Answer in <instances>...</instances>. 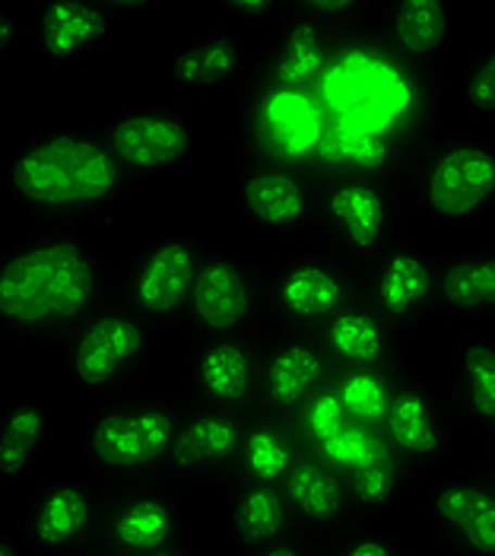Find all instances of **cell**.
I'll list each match as a JSON object with an SVG mask.
<instances>
[{"instance_id": "obj_1", "label": "cell", "mask_w": 495, "mask_h": 556, "mask_svg": "<svg viewBox=\"0 0 495 556\" xmlns=\"http://www.w3.org/2000/svg\"><path fill=\"white\" fill-rule=\"evenodd\" d=\"M315 96L328 122L321 175L404 178L442 134L448 86L439 64L404 58L371 29L337 45Z\"/></svg>"}, {"instance_id": "obj_2", "label": "cell", "mask_w": 495, "mask_h": 556, "mask_svg": "<svg viewBox=\"0 0 495 556\" xmlns=\"http://www.w3.org/2000/svg\"><path fill=\"white\" fill-rule=\"evenodd\" d=\"M118 300V267L74 229L39 226L0 255V334L67 341Z\"/></svg>"}, {"instance_id": "obj_3", "label": "cell", "mask_w": 495, "mask_h": 556, "mask_svg": "<svg viewBox=\"0 0 495 556\" xmlns=\"http://www.w3.org/2000/svg\"><path fill=\"white\" fill-rule=\"evenodd\" d=\"M7 181L23 211L58 229L109 223L134 185L105 137L82 128H41L23 137Z\"/></svg>"}, {"instance_id": "obj_4", "label": "cell", "mask_w": 495, "mask_h": 556, "mask_svg": "<svg viewBox=\"0 0 495 556\" xmlns=\"http://www.w3.org/2000/svg\"><path fill=\"white\" fill-rule=\"evenodd\" d=\"M181 410L185 397L178 391H130L96 401L82 435V455L92 480L105 493L153 483L168 462Z\"/></svg>"}, {"instance_id": "obj_5", "label": "cell", "mask_w": 495, "mask_h": 556, "mask_svg": "<svg viewBox=\"0 0 495 556\" xmlns=\"http://www.w3.org/2000/svg\"><path fill=\"white\" fill-rule=\"evenodd\" d=\"M412 219L477 226L495 214V143L470 130H442L401 178Z\"/></svg>"}, {"instance_id": "obj_6", "label": "cell", "mask_w": 495, "mask_h": 556, "mask_svg": "<svg viewBox=\"0 0 495 556\" xmlns=\"http://www.w3.org/2000/svg\"><path fill=\"white\" fill-rule=\"evenodd\" d=\"M328 143L325 109L315 92L245 84L232 118V147L242 169H289L321 175Z\"/></svg>"}, {"instance_id": "obj_7", "label": "cell", "mask_w": 495, "mask_h": 556, "mask_svg": "<svg viewBox=\"0 0 495 556\" xmlns=\"http://www.w3.org/2000/svg\"><path fill=\"white\" fill-rule=\"evenodd\" d=\"M412 223L401 178L350 172L318 178V223L312 242L353 267L371 264L397 242L412 239Z\"/></svg>"}, {"instance_id": "obj_8", "label": "cell", "mask_w": 495, "mask_h": 556, "mask_svg": "<svg viewBox=\"0 0 495 556\" xmlns=\"http://www.w3.org/2000/svg\"><path fill=\"white\" fill-rule=\"evenodd\" d=\"M261 283L267 331H318L363 293V277L356 267L318 242H299V249L287 255L264 261Z\"/></svg>"}, {"instance_id": "obj_9", "label": "cell", "mask_w": 495, "mask_h": 556, "mask_svg": "<svg viewBox=\"0 0 495 556\" xmlns=\"http://www.w3.org/2000/svg\"><path fill=\"white\" fill-rule=\"evenodd\" d=\"M156 343V328H150L122 302H112L64 341L67 382L96 401L140 391V382L153 369Z\"/></svg>"}, {"instance_id": "obj_10", "label": "cell", "mask_w": 495, "mask_h": 556, "mask_svg": "<svg viewBox=\"0 0 495 556\" xmlns=\"http://www.w3.org/2000/svg\"><path fill=\"white\" fill-rule=\"evenodd\" d=\"M181 331L191 341H261L267 334L261 264L232 249H210L201 261Z\"/></svg>"}, {"instance_id": "obj_11", "label": "cell", "mask_w": 495, "mask_h": 556, "mask_svg": "<svg viewBox=\"0 0 495 556\" xmlns=\"http://www.w3.org/2000/svg\"><path fill=\"white\" fill-rule=\"evenodd\" d=\"M206 249L191 232H168L118 270V300L150 328L181 331Z\"/></svg>"}, {"instance_id": "obj_12", "label": "cell", "mask_w": 495, "mask_h": 556, "mask_svg": "<svg viewBox=\"0 0 495 556\" xmlns=\"http://www.w3.org/2000/svg\"><path fill=\"white\" fill-rule=\"evenodd\" d=\"M454 427L457 417L445 386L407 369L388 410V420L381 427V435L391 455L412 473L419 486L445 465L452 452Z\"/></svg>"}, {"instance_id": "obj_13", "label": "cell", "mask_w": 495, "mask_h": 556, "mask_svg": "<svg viewBox=\"0 0 495 556\" xmlns=\"http://www.w3.org/2000/svg\"><path fill=\"white\" fill-rule=\"evenodd\" d=\"M191 518L175 490L140 483L105 493L96 551L105 556H150L188 544Z\"/></svg>"}, {"instance_id": "obj_14", "label": "cell", "mask_w": 495, "mask_h": 556, "mask_svg": "<svg viewBox=\"0 0 495 556\" xmlns=\"http://www.w3.org/2000/svg\"><path fill=\"white\" fill-rule=\"evenodd\" d=\"M102 137L134 181L172 175L188 166L198 150L191 118L168 102H140L124 109L105 125Z\"/></svg>"}, {"instance_id": "obj_15", "label": "cell", "mask_w": 495, "mask_h": 556, "mask_svg": "<svg viewBox=\"0 0 495 556\" xmlns=\"http://www.w3.org/2000/svg\"><path fill=\"white\" fill-rule=\"evenodd\" d=\"M333 372L315 331L270 328L257 341V410L289 420L333 382Z\"/></svg>"}, {"instance_id": "obj_16", "label": "cell", "mask_w": 495, "mask_h": 556, "mask_svg": "<svg viewBox=\"0 0 495 556\" xmlns=\"http://www.w3.org/2000/svg\"><path fill=\"white\" fill-rule=\"evenodd\" d=\"M105 490L96 480H45L26 509V541L39 556L96 554Z\"/></svg>"}, {"instance_id": "obj_17", "label": "cell", "mask_w": 495, "mask_h": 556, "mask_svg": "<svg viewBox=\"0 0 495 556\" xmlns=\"http://www.w3.org/2000/svg\"><path fill=\"white\" fill-rule=\"evenodd\" d=\"M248 417L251 414H232V410L185 401L168 462L153 483L175 490V493L194 480H219L223 483L236 465Z\"/></svg>"}, {"instance_id": "obj_18", "label": "cell", "mask_w": 495, "mask_h": 556, "mask_svg": "<svg viewBox=\"0 0 495 556\" xmlns=\"http://www.w3.org/2000/svg\"><path fill=\"white\" fill-rule=\"evenodd\" d=\"M422 518L442 556H495V486L477 471L432 480Z\"/></svg>"}, {"instance_id": "obj_19", "label": "cell", "mask_w": 495, "mask_h": 556, "mask_svg": "<svg viewBox=\"0 0 495 556\" xmlns=\"http://www.w3.org/2000/svg\"><path fill=\"white\" fill-rule=\"evenodd\" d=\"M359 300L401 334H412L435 315V255L412 239L397 242L369 264Z\"/></svg>"}, {"instance_id": "obj_20", "label": "cell", "mask_w": 495, "mask_h": 556, "mask_svg": "<svg viewBox=\"0 0 495 556\" xmlns=\"http://www.w3.org/2000/svg\"><path fill=\"white\" fill-rule=\"evenodd\" d=\"M236 211L248 226L287 242H312L318 223V178L289 169H242Z\"/></svg>"}, {"instance_id": "obj_21", "label": "cell", "mask_w": 495, "mask_h": 556, "mask_svg": "<svg viewBox=\"0 0 495 556\" xmlns=\"http://www.w3.org/2000/svg\"><path fill=\"white\" fill-rule=\"evenodd\" d=\"M283 493L292 518V534L321 556L330 554L350 531L363 525L346 480L312 455L299 458V465L283 483Z\"/></svg>"}, {"instance_id": "obj_22", "label": "cell", "mask_w": 495, "mask_h": 556, "mask_svg": "<svg viewBox=\"0 0 495 556\" xmlns=\"http://www.w3.org/2000/svg\"><path fill=\"white\" fill-rule=\"evenodd\" d=\"M178 394L188 404L219 407L232 414L257 410V341L213 338L194 341Z\"/></svg>"}, {"instance_id": "obj_23", "label": "cell", "mask_w": 495, "mask_h": 556, "mask_svg": "<svg viewBox=\"0 0 495 556\" xmlns=\"http://www.w3.org/2000/svg\"><path fill=\"white\" fill-rule=\"evenodd\" d=\"M251 74V51L226 26H210L185 39L165 64V84L185 99L242 92Z\"/></svg>"}, {"instance_id": "obj_24", "label": "cell", "mask_w": 495, "mask_h": 556, "mask_svg": "<svg viewBox=\"0 0 495 556\" xmlns=\"http://www.w3.org/2000/svg\"><path fill=\"white\" fill-rule=\"evenodd\" d=\"M118 13L112 3L96 0H51L33 20V45L45 64L74 67L112 42Z\"/></svg>"}, {"instance_id": "obj_25", "label": "cell", "mask_w": 495, "mask_h": 556, "mask_svg": "<svg viewBox=\"0 0 495 556\" xmlns=\"http://www.w3.org/2000/svg\"><path fill=\"white\" fill-rule=\"evenodd\" d=\"M333 51H337V45L325 39L321 33L287 16V23L277 26L270 39H264L261 48L251 51L248 84L315 92L328 74Z\"/></svg>"}, {"instance_id": "obj_26", "label": "cell", "mask_w": 495, "mask_h": 556, "mask_svg": "<svg viewBox=\"0 0 495 556\" xmlns=\"http://www.w3.org/2000/svg\"><path fill=\"white\" fill-rule=\"evenodd\" d=\"M318 341L330 356L333 369H359V366H407V334L388 325L363 300L340 308L328 325H321Z\"/></svg>"}, {"instance_id": "obj_27", "label": "cell", "mask_w": 495, "mask_h": 556, "mask_svg": "<svg viewBox=\"0 0 495 556\" xmlns=\"http://www.w3.org/2000/svg\"><path fill=\"white\" fill-rule=\"evenodd\" d=\"M435 312L457 325H495V249L435 257Z\"/></svg>"}, {"instance_id": "obj_28", "label": "cell", "mask_w": 495, "mask_h": 556, "mask_svg": "<svg viewBox=\"0 0 495 556\" xmlns=\"http://www.w3.org/2000/svg\"><path fill=\"white\" fill-rule=\"evenodd\" d=\"M454 417L486 445L495 439V334H464L445 382Z\"/></svg>"}, {"instance_id": "obj_29", "label": "cell", "mask_w": 495, "mask_h": 556, "mask_svg": "<svg viewBox=\"0 0 495 556\" xmlns=\"http://www.w3.org/2000/svg\"><path fill=\"white\" fill-rule=\"evenodd\" d=\"M223 521L232 538L236 556L261 551L292 534L287 493L274 483H223Z\"/></svg>"}, {"instance_id": "obj_30", "label": "cell", "mask_w": 495, "mask_h": 556, "mask_svg": "<svg viewBox=\"0 0 495 556\" xmlns=\"http://www.w3.org/2000/svg\"><path fill=\"white\" fill-rule=\"evenodd\" d=\"M457 13L442 0H381L378 33L381 39L419 64H435L452 42Z\"/></svg>"}, {"instance_id": "obj_31", "label": "cell", "mask_w": 495, "mask_h": 556, "mask_svg": "<svg viewBox=\"0 0 495 556\" xmlns=\"http://www.w3.org/2000/svg\"><path fill=\"white\" fill-rule=\"evenodd\" d=\"M302 455H305V448H302V442H299V435H295V429H292L287 417L254 410L248 417L236 465H232V471L223 483L248 480V483L283 486Z\"/></svg>"}, {"instance_id": "obj_32", "label": "cell", "mask_w": 495, "mask_h": 556, "mask_svg": "<svg viewBox=\"0 0 495 556\" xmlns=\"http://www.w3.org/2000/svg\"><path fill=\"white\" fill-rule=\"evenodd\" d=\"M407 366H359V369H337L333 391L346 410V417L359 427L381 429L388 420V410L394 404L397 386L404 379Z\"/></svg>"}, {"instance_id": "obj_33", "label": "cell", "mask_w": 495, "mask_h": 556, "mask_svg": "<svg viewBox=\"0 0 495 556\" xmlns=\"http://www.w3.org/2000/svg\"><path fill=\"white\" fill-rule=\"evenodd\" d=\"M51 439V417L39 404L0 407V480H23L36 471Z\"/></svg>"}, {"instance_id": "obj_34", "label": "cell", "mask_w": 495, "mask_h": 556, "mask_svg": "<svg viewBox=\"0 0 495 556\" xmlns=\"http://www.w3.org/2000/svg\"><path fill=\"white\" fill-rule=\"evenodd\" d=\"M343 480L350 486V496H353L356 513L363 521H375L378 515L391 513L404 496H410L419 486L412 480V473L391 455V448L378 452L371 462H366L353 473H346Z\"/></svg>"}, {"instance_id": "obj_35", "label": "cell", "mask_w": 495, "mask_h": 556, "mask_svg": "<svg viewBox=\"0 0 495 556\" xmlns=\"http://www.w3.org/2000/svg\"><path fill=\"white\" fill-rule=\"evenodd\" d=\"M289 16L340 45L378 29L381 0H292Z\"/></svg>"}, {"instance_id": "obj_36", "label": "cell", "mask_w": 495, "mask_h": 556, "mask_svg": "<svg viewBox=\"0 0 495 556\" xmlns=\"http://www.w3.org/2000/svg\"><path fill=\"white\" fill-rule=\"evenodd\" d=\"M384 448H388V442H384L381 429L359 427V424L350 420L340 432H333L318 452H312V458L325 462L340 477H346V473H353L356 468H363L366 462H371Z\"/></svg>"}, {"instance_id": "obj_37", "label": "cell", "mask_w": 495, "mask_h": 556, "mask_svg": "<svg viewBox=\"0 0 495 556\" xmlns=\"http://www.w3.org/2000/svg\"><path fill=\"white\" fill-rule=\"evenodd\" d=\"M289 424L295 429V435H299L305 455H312V452H318V448L328 442L333 432H340V429L346 427L350 417H346V410H343V404H340L333 386H328L321 388L308 404H302V407L289 417Z\"/></svg>"}, {"instance_id": "obj_38", "label": "cell", "mask_w": 495, "mask_h": 556, "mask_svg": "<svg viewBox=\"0 0 495 556\" xmlns=\"http://www.w3.org/2000/svg\"><path fill=\"white\" fill-rule=\"evenodd\" d=\"M460 99L477 118L495 122V42L486 45L483 51H477L464 64V71H460Z\"/></svg>"}, {"instance_id": "obj_39", "label": "cell", "mask_w": 495, "mask_h": 556, "mask_svg": "<svg viewBox=\"0 0 495 556\" xmlns=\"http://www.w3.org/2000/svg\"><path fill=\"white\" fill-rule=\"evenodd\" d=\"M410 551L401 547L384 528L375 521H363L356 531H350L328 556H407Z\"/></svg>"}, {"instance_id": "obj_40", "label": "cell", "mask_w": 495, "mask_h": 556, "mask_svg": "<svg viewBox=\"0 0 495 556\" xmlns=\"http://www.w3.org/2000/svg\"><path fill=\"white\" fill-rule=\"evenodd\" d=\"M219 13L236 23H261V26H283L289 16V3L283 0H226Z\"/></svg>"}, {"instance_id": "obj_41", "label": "cell", "mask_w": 495, "mask_h": 556, "mask_svg": "<svg viewBox=\"0 0 495 556\" xmlns=\"http://www.w3.org/2000/svg\"><path fill=\"white\" fill-rule=\"evenodd\" d=\"M245 556H321L318 551H312L302 538H295V534H289L283 541H277V544H267V547H261V551H251Z\"/></svg>"}, {"instance_id": "obj_42", "label": "cell", "mask_w": 495, "mask_h": 556, "mask_svg": "<svg viewBox=\"0 0 495 556\" xmlns=\"http://www.w3.org/2000/svg\"><path fill=\"white\" fill-rule=\"evenodd\" d=\"M20 36V23H16V13L10 7H0V67L7 64V58L13 54V45Z\"/></svg>"}, {"instance_id": "obj_43", "label": "cell", "mask_w": 495, "mask_h": 556, "mask_svg": "<svg viewBox=\"0 0 495 556\" xmlns=\"http://www.w3.org/2000/svg\"><path fill=\"white\" fill-rule=\"evenodd\" d=\"M115 7V13H160L163 10V3H156V0H122V3H112Z\"/></svg>"}, {"instance_id": "obj_44", "label": "cell", "mask_w": 495, "mask_h": 556, "mask_svg": "<svg viewBox=\"0 0 495 556\" xmlns=\"http://www.w3.org/2000/svg\"><path fill=\"white\" fill-rule=\"evenodd\" d=\"M473 471L480 473V477H486V480H490V483L495 486V448H490V452H486V458H483V462H480Z\"/></svg>"}, {"instance_id": "obj_45", "label": "cell", "mask_w": 495, "mask_h": 556, "mask_svg": "<svg viewBox=\"0 0 495 556\" xmlns=\"http://www.w3.org/2000/svg\"><path fill=\"white\" fill-rule=\"evenodd\" d=\"M150 556H198V551L191 547V541L188 544H178V547H168V551H160V554H150Z\"/></svg>"}, {"instance_id": "obj_46", "label": "cell", "mask_w": 495, "mask_h": 556, "mask_svg": "<svg viewBox=\"0 0 495 556\" xmlns=\"http://www.w3.org/2000/svg\"><path fill=\"white\" fill-rule=\"evenodd\" d=\"M0 556H23V547L16 541H10V538L0 534Z\"/></svg>"}, {"instance_id": "obj_47", "label": "cell", "mask_w": 495, "mask_h": 556, "mask_svg": "<svg viewBox=\"0 0 495 556\" xmlns=\"http://www.w3.org/2000/svg\"><path fill=\"white\" fill-rule=\"evenodd\" d=\"M89 556H105V554H99V551H96V554H89Z\"/></svg>"}, {"instance_id": "obj_48", "label": "cell", "mask_w": 495, "mask_h": 556, "mask_svg": "<svg viewBox=\"0 0 495 556\" xmlns=\"http://www.w3.org/2000/svg\"><path fill=\"white\" fill-rule=\"evenodd\" d=\"M490 448H495V439H493V442H490Z\"/></svg>"}, {"instance_id": "obj_49", "label": "cell", "mask_w": 495, "mask_h": 556, "mask_svg": "<svg viewBox=\"0 0 495 556\" xmlns=\"http://www.w3.org/2000/svg\"><path fill=\"white\" fill-rule=\"evenodd\" d=\"M407 556H422V554H412V551H410V554H407Z\"/></svg>"}]
</instances>
